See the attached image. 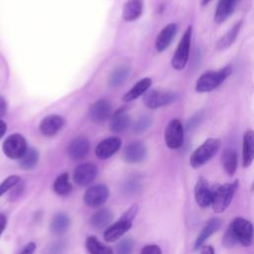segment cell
Wrapping results in <instances>:
<instances>
[{
    "label": "cell",
    "instance_id": "cell-1",
    "mask_svg": "<svg viewBox=\"0 0 254 254\" xmlns=\"http://www.w3.org/2000/svg\"><path fill=\"white\" fill-rule=\"evenodd\" d=\"M138 212V205L134 204L128 208L123 215L113 224L106 228L103 233V238L106 242H115L121 236H123L131 227L133 219Z\"/></svg>",
    "mask_w": 254,
    "mask_h": 254
},
{
    "label": "cell",
    "instance_id": "cell-2",
    "mask_svg": "<svg viewBox=\"0 0 254 254\" xmlns=\"http://www.w3.org/2000/svg\"><path fill=\"white\" fill-rule=\"evenodd\" d=\"M238 180H236L232 183L212 186L211 205L214 212L221 213L228 207L238 189Z\"/></svg>",
    "mask_w": 254,
    "mask_h": 254
},
{
    "label": "cell",
    "instance_id": "cell-3",
    "mask_svg": "<svg viewBox=\"0 0 254 254\" xmlns=\"http://www.w3.org/2000/svg\"><path fill=\"white\" fill-rule=\"evenodd\" d=\"M232 66L226 65L218 70H209L202 73L196 83L195 90L197 92H209L217 88L231 74Z\"/></svg>",
    "mask_w": 254,
    "mask_h": 254
},
{
    "label": "cell",
    "instance_id": "cell-4",
    "mask_svg": "<svg viewBox=\"0 0 254 254\" xmlns=\"http://www.w3.org/2000/svg\"><path fill=\"white\" fill-rule=\"evenodd\" d=\"M218 138H208L200 146H198L190 156V163L193 169H198L206 164L218 151L220 147Z\"/></svg>",
    "mask_w": 254,
    "mask_h": 254
},
{
    "label": "cell",
    "instance_id": "cell-5",
    "mask_svg": "<svg viewBox=\"0 0 254 254\" xmlns=\"http://www.w3.org/2000/svg\"><path fill=\"white\" fill-rule=\"evenodd\" d=\"M191 26H189L185 31L179 46L173 56L172 59V66L177 70H182L186 67L189 56H190V41H191Z\"/></svg>",
    "mask_w": 254,
    "mask_h": 254
},
{
    "label": "cell",
    "instance_id": "cell-6",
    "mask_svg": "<svg viewBox=\"0 0 254 254\" xmlns=\"http://www.w3.org/2000/svg\"><path fill=\"white\" fill-rule=\"evenodd\" d=\"M178 94L173 91H161L156 89L147 90L144 93L143 101L145 105L149 108H159L165 105H169L176 101Z\"/></svg>",
    "mask_w": 254,
    "mask_h": 254
},
{
    "label": "cell",
    "instance_id": "cell-7",
    "mask_svg": "<svg viewBox=\"0 0 254 254\" xmlns=\"http://www.w3.org/2000/svg\"><path fill=\"white\" fill-rule=\"evenodd\" d=\"M27 148L28 146L26 139L18 133L8 136L2 145L4 154L12 160L20 159L27 150Z\"/></svg>",
    "mask_w": 254,
    "mask_h": 254
},
{
    "label": "cell",
    "instance_id": "cell-8",
    "mask_svg": "<svg viewBox=\"0 0 254 254\" xmlns=\"http://www.w3.org/2000/svg\"><path fill=\"white\" fill-rule=\"evenodd\" d=\"M165 143L170 149H179L184 143V127L180 119H172L165 130Z\"/></svg>",
    "mask_w": 254,
    "mask_h": 254
},
{
    "label": "cell",
    "instance_id": "cell-9",
    "mask_svg": "<svg viewBox=\"0 0 254 254\" xmlns=\"http://www.w3.org/2000/svg\"><path fill=\"white\" fill-rule=\"evenodd\" d=\"M231 225L236 234L238 242L244 247H249L254 240L253 224L243 217H236L232 221Z\"/></svg>",
    "mask_w": 254,
    "mask_h": 254
},
{
    "label": "cell",
    "instance_id": "cell-10",
    "mask_svg": "<svg viewBox=\"0 0 254 254\" xmlns=\"http://www.w3.org/2000/svg\"><path fill=\"white\" fill-rule=\"evenodd\" d=\"M109 190L105 185H95L87 189L83 195L84 203L89 207H99L108 198Z\"/></svg>",
    "mask_w": 254,
    "mask_h": 254
},
{
    "label": "cell",
    "instance_id": "cell-11",
    "mask_svg": "<svg viewBox=\"0 0 254 254\" xmlns=\"http://www.w3.org/2000/svg\"><path fill=\"white\" fill-rule=\"evenodd\" d=\"M97 176V167L91 163L78 165L73 171V182L79 187L90 185Z\"/></svg>",
    "mask_w": 254,
    "mask_h": 254
},
{
    "label": "cell",
    "instance_id": "cell-12",
    "mask_svg": "<svg viewBox=\"0 0 254 254\" xmlns=\"http://www.w3.org/2000/svg\"><path fill=\"white\" fill-rule=\"evenodd\" d=\"M112 111L111 102L108 99L101 98L96 100L89 108L88 115L92 122L94 123H103L105 122Z\"/></svg>",
    "mask_w": 254,
    "mask_h": 254
},
{
    "label": "cell",
    "instance_id": "cell-13",
    "mask_svg": "<svg viewBox=\"0 0 254 254\" xmlns=\"http://www.w3.org/2000/svg\"><path fill=\"white\" fill-rule=\"evenodd\" d=\"M194 198L198 206L206 208L212 202V187L203 177H199L194 186Z\"/></svg>",
    "mask_w": 254,
    "mask_h": 254
},
{
    "label": "cell",
    "instance_id": "cell-14",
    "mask_svg": "<svg viewBox=\"0 0 254 254\" xmlns=\"http://www.w3.org/2000/svg\"><path fill=\"white\" fill-rule=\"evenodd\" d=\"M64 125V119L57 114L48 115L42 119L39 130L43 136L52 137L56 135Z\"/></svg>",
    "mask_w": 254,
    "mask_h": 254
},
{
    "label": "cell",
    "instance_id": "cell-15",
    "mask_svg": "<svg viewBox=\"0 0 254 254\" xmlns=\"http://www.w3.org/2000/svg\"><path fill=\"white\" fill-rule=\"evenodd\" d=\"M121 140L118 137H109L102 140L95 148V155L100 160L109 159L121 147Z\"/></svg>",
    "mask_w": 254,
    "mask_h": 254
},
{
    "label": "cell",
    "instance_id": "cell-16",
    "mask_svg": "<svg viewBox=\"0 0 254 254\" xmlns=\"http://www.w3.org/2000/svg\"><path fill=\"white\" fill-rule=\"evenodd\" d=\"M147 154L146 146L141 141H133L127 144L123 151V158L128 163L142 162Z\"/></svg>",
    "mask_w": 254,
    "mask_h": 254
},
{
    "label": "cell",
    "instance_id": "cell-17",
    "mask_svg": "<svg viewBox=\"0 0 254 254\" xmlns=\"http://www.w3.org/2000/svg\"><path fill=\"white\" fill-rule=\"evenodd\" d=\"M90 143L86 137L79 136L73 139L68 147L67 154L72 160H80L83 159L89 152Z\"/></svg>",
    "mask_w": 254,
    "mask_h": 254
},
{
    "label": "cell",
    "instance_id": "cell-18",
    "mask_svg": "<svg viewBox=\"0 0 254 254\" xmlns=\"http://www.w3.org/2000/svg\"><path fill=\"white\" fill-rule=\"evenodd\" d=\"M254 161V131L248 129L242 141V166L248 168Z\"/></svg>",
    "mask_w": 254,
    "mask_h": 254
},
{
    "label": "cell",
    "instance_id": "cell-19",
    "mask_svg": "<svg viewBox=\"0 0 254 254\" xmlns=\"http://www.w3.org/2000/svg\"><path fill=\"white\" fill-rule=\"evenodd\" d=\"M221 223H222V220L218 217H212L209 220H207L194 242L193 249L198 250L203 245V243L208 239V237L211 236L220 228Z\"/></svg>",
    "mask_w": 254,
    "mask_h": 254
},
{
    "label": "cell",
    "instance_id": "cell-20",
    "mask_svg": "<svg viewBox=\"0 0 254 254\" xmlns=\"http://www.w3.org/2000/svg\"><path fill=\"white\" fill-rule=\"evenodd\" d=\"M178 32V26L175 23L167 25L158 35L156 39V50L158 52H164L173 42L176 34Z\"/></svg>",
    "mask_w": 254,
    "mask_h": 254
},
{
    "label": "cell",
    "instance_id": "cell-21",
    "mask_svg": "<svg viewBox=\"0 0 254 254\" xmlns=\"http://www.w3.org/2000/svg\"><path fill=\"white\" fill-rule=\"evenodd\" d=\"M237 2L239 0H219L214 14V21L217 24L225 22L233 13Z\"/></svg>",
    "mask_w": 254,
    "mask_h": 254
},
{
    "label": "cell",
    "instance_id": "cell-22",
    "mask_svg": "<svg viewBox=\"0 0 254 254\" xmlns=\"http://www.w3.org/2000/svg\"><path fill=\"white\" fill-rule=\"evenodd\" d=\"M113 219V213L109 208H101L94 212L89 218V223L92 228L100 230L106 228Z\"/></svg>",
    "mask_w": 254,
    "mask_h": 254
},
{
    "label": "cell",
    "instance_id": "cell-23",
    "mask_svg": "<svg viewBox=\"0 0 254 254\" xmlns=\"http://www.w3.org/2000/svg\"><path fill=\"white\" fill-rule=\"evenodd\" d=\"M131 120L129 115L123 110L120 109L116 111L110 119V130L114 133H120L125 131L130 126Z\"/></svg>",
    "mask_w": 254,
    "mask_h": 254
},
{
    "label": "cell",
    "instance_id": "cell-24",
    "mask_svg": "<svg viewBox=\"0 0 254 254\" xmlns=\"http://www.w3.org/2000/svg\"><path fill=\"white\" fill-rule=\"evenodd\" d=\"M70 226V218L64 212H59L54 215L51 221V231L55 235H62L65 233Z\"/></svg>",
    "mask_w": 254,
    "mask_h": 254
},
{
    "label": "cell",
    "instance_id": "cell-25",
    "mask_svg": "<svg viewBox=\"0 0 254 254\" xmlns=\"http://www.w3.org/2000/svg\"><path fill=\"white\" fill-rule=\"evenodd\" d=\"M152 84V79L150 77H144L141 80H139L130 90H128L122 97V99L125 102H129L132 101L136 98H138L139 96H141L142 94H144L149 87Z\"/></svg>",
    "mask_w": 254,
    "mask_h": 254
},
{
    "label": "cell",
    "instance_id": "cell-26",
    "mask_svg": "<svg viewBox=\"0 0 254 254\" xmlns=\"http://www.w3.org/2000/svg\"><path fill=\"white\" fill-rule=\"evenodd\" d=\"M242 24H243L242 20H240L239 22L234 24V26L217 41L216 49L219 50V51H222V50H225V49L229 48L235 42V40L237 39L238 34L241 30Z\"/></svg>",
    "mask_w": 254,
    "mask_h": 254
},
{
    "label": "cell",
    "instance_id": "cell-27",
    "mask_svg": "<svg viewBox=\"0 0 254 254\" xmlns=\"http://www.w3.org/2000/svg\"><path fill=\"white\" fill-rule=\"evenodd\" d=\"M237 153L235 150L227 148L221 155V163L225 173L228 176H233L237 169Z\"/></svg>",
    "mask_w": 254,
    "mask_h": 254
},
{
    "label": "cell",
    "instance_id": "cell-28",
    "mask_svg": "<svg viewBox=\"0 0 254 254\" xmlns=\"http://www.w3.org/2000/svg\"><path fill=\"white\" fill-rule=\"evenodd\" d=\"M39 152L33 147H28L22 157L19 159V166L24 170L34 169L39 162Z\"/></svg>",
    "mask_w": 254,
    "mask_h": 254
},
{
    "label": "cell",
    "instance_id": "cell-29",
    "mask_svg": "<svg viewBox=\"0 0 254 254\" xmlns=\"http://www.w3.org/2000/svg\"><path fill=\"white\" fill-rule=\"evenodd\" d=\"M143 11L141 0H129L123 9V18L126 21H134L139 18Z\"/></svg>",
    "mask_w": 254,
    "mask_h": 254
},
{
    "label": "cell",
    "instance_id": "cell-30",
    "mask_svg": "<svg viewBox=\"0 0 254 254\" xmlns=\"http://www.w3.org/2000/svg\"><path fill=\"white\" fill-rule=\"evenodd\" d=\"M130 74V68L125 65L116 67L109 76V85L111 87H119L122 85L128 78Z\"/></svg>",
    "mask_w": 254,
    "mask_h": 254
},
{
    "label": "cell",
    "instance_id": "cell-31",
    "mask_svg": "<svg viewBox=\"0 0 254 254\" xmlns=\"http://www.w3.org/2000/svg\"><path fill=\"white\" fill-rule=\"evenodd\" d=\"M53 189L56 193L60 195H66L71 190V185L68 181V174L63 173L54 182Z\"/></svg>",
    "mask_w": 254,
    "mask_h": 254
},
{
    "label": "cell",
    "instance_id": "cell-32",
    "mask_svg": "<svg viewBox=\"0 0 254 254\" xmlns=\"http://www.w3.org/2000/svg\"><path fill=\"white\" fill-rule=\"evenodd\" d=\"M86 249L91 254H112V249L101 244L95 236H88L85 241Z\"/></svg>",
    "mask_w": 254,
    "mask_h": 254
},
{
    "label": "cell",
    "instance_id": "cell-33",
    "mask_svg": "<svg viewBox=\"0 0 254 254\" xmlns=\"http://www.w3.org/2000/svg\"><path fill=\"white\" fill-rule=\"evenodd\" d=\"M124 192L128 194H134L141 189V180L137 176L130 177L124 184Z\"/></svg>",
    "mask_w": 254,
    "mask_h": 254
},
{
    "label": "cell",
    "instance_id": "cell-34",
    "mask_svg": "<svg viewBox=\"0 0 254 254\" xmlns=\"http://www.w3.org/2000/svg\"><path fill=\"white\" fill-rule=\"evenodd\" d=\"M134 248V241L133 239L127 237L120 240L116 246V251L119 254H128L133 251Z\"/></svg>",
    "mask_w": 254,
    "mask_h": 254
},
{
    "label": "cell",
    "instance_id": "cell-35",
    "mask_svg": "<svg viewBox=\"0 0 254 254\" xmlns=\"http://www.w3.org/2000/svg\"><path fill=\"white\" fill-rule=\"evenodd\" d=\"M152 124V119L150 116H147V115H144V116H141L133 125V131L135 133H141L145 130H147L150 125Z\"/></svg>",
    "mask_w": 254,
    "mask_h": 254
},
{
    "label": "cell",
    "instance_id": "cell-36",
    "mask_svg": "<svg viewBox=\"0 0 254 254\" xmlns=\"http://www.w3.org/2000/svg\"><path fill=\"white\" fill-rule=\"evenodd\" d=\"M20 182V178L18 176H10L8 178H6L1 184H0V196L2 194H4L6 191L10 190L11 189L14 188V186H16L18 183Z\"/></svg>",
    "mask_w": 254,
    "mask_h": 254
},
{
    "label": "cell",
    "instance_id": "cell-37",
    "mask_svg": "<svg viewBox=\"0 0 254 254\" xmlns=\"http://www.w3.org/2000/svg\"><path fill=\"white\" fill-rule=\"evenodd\" d=\"M236 243H239L238 239L236 237V234L233 230L232 225L229 224L225 233H224V236H223V244H224L225 247L229 248V247L234 246Z\"/></svg>",
    "mask_w": 254,
    "mask_h": 254
},
{
    "label": "cell",
    "instance_id": "cell-38",
    "mask_svg": "<svg viewBox=\"0 0 254 254\" xmlns=\"http://www.w3.org/2000/svg\"><path fill=\"white\" fill-rule=\"evenodd\" d=\"M141 253L142 254H161L162 250L156 244H149V245L144 246L141 249Z\"/></svg>",
    "mask_w": 254,
    "mask_h": 254
},
{
    "label": "cell",
    "instance_id": "cell-39",
    "mask_svg": "<svg viewBox=\"0 0 254 254\" xmlns=\"http://www.w3.org/2000/svg\"><path fill=\"white\" fill-rule=\"evenodd\" d=\"M35 249H36V244L34 242H30L27 245H25V247L23 248L21 253H23V254H32V253H34Z\"/></svg>",
    "mask_w": 254,
    "mask_h": 254
},
{
    "label": "cell",
    "instance_id": "cell-40",
    "mask_svg": "<svg viewBox=\"0 0 254 254\" xmlns=\"http://www.w3.org/2000/svg\"><path fill=\"white\" fill-rule=\"evenodd\" d=\"M6 111H7V102L4 99V97L0 95V118L6 114Z\"/></svg>",
    "mask_w": 254,
    "mask_h": 254
},
{
    "label": "cell",
    "instance_id": "cell-41",
    "mask_svg": "<svg viewBox=\"0 0 254 254\" xmlns=\"http://www.w3.org/2000/svg\"><path fill=\"white\" fill-rule=\"evenodd\" d=\"M200 253L203 254H213L214 253V248L211 245H202L200 248Z\"/></svg>",
    "mask_w": 254,
    "mask_h": 254
},
{
    "label": "cell",
    "instance_id": "cell-42",
    "mask_svg": "<svg viewBox=\"0 0 254 254\" xmlns=\"http://www.w3.org/2000/svg\"><path fill=\"white\" fill-rule=\"evenodd\" d=\"M6 224H7V218L4 214L0 213V235L3 233L4 229L6 228Z\"/></svg>",
    "mask_w": 254,
    "mask_h": 254
},
{
    "label": "cell",
    "instance_id": "cell-43",
    "mask_svg": "<svg viewBox=\"0 0 254 254\" xmlns=\"http://www.w3.org/2000/svg\"><path fill=\"white\" fill-rule=\"evenodd\" d=\"M6 130H7V124L3 120H0V139L4 136V134L6 133Z\"/></svg>",
    "mask_w": 254,
    "mask_h": 254
},
{
    "label": "cell",
    "instance_id": "cell-44",
    "mask_svg": "<svg viewBox=\"0 0 254 254\" xmlns=\"http://www.w3.org/2000/svg\"><path fill=\"white\" fill-rule=\"evenodd\" d=\"M209 2H210V0H202V1H201V5H202V6H205V5H207Z\"/></svg>",
    "mask_w": 254,
    "mask_h": 254
},
{
    "label": "cell",
    "instance_id": "cell-45",
    "mask_svg": "<svg viewBox=\"0 0 254 254\" xmlns=\"http://www.w3.org/2000/svg\"><path fill=\"white\" fill-rule=\"evenodd\" d=\"M251 191H254V181H253V184L251 186Z\"/></svg>",
    "mask_w": 254,
    "mask_h": 254
},
{
    "label": "cell",
    "instance_id": "cell-46",
    "mask_svg": "<svg viewBox=\"0 0 254 254\" xmlns=\"http://www.w3.org/2000/svg\"><path fill=\"white\" fill-rule=\"evenodd\" d=\"M239 1H240V0H239Z\"/></svg>",
    "mask_w": 254,
    "mask_h": 254
}]
</instances>
